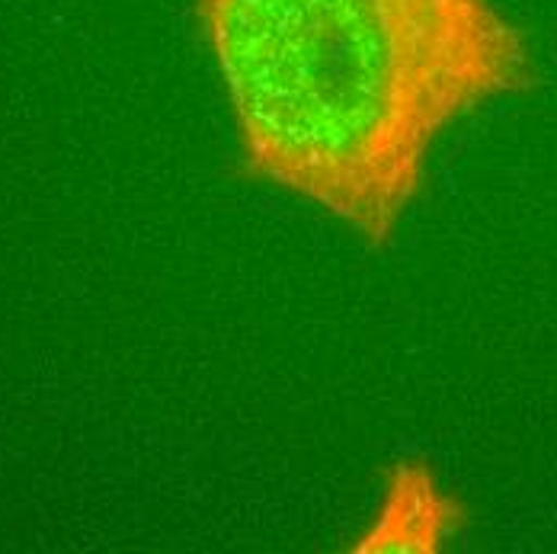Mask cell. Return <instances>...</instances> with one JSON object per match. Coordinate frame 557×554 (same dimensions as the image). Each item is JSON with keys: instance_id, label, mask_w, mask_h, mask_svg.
<instances>
[{"instance_id": "6da1fadb", "label": "cell", "mask_w": 557, "mask_h": 554, "mask_svg": "<svg viewBox=\"0 0 557 554\" xmlns=\"http://www.w3.org/2000/svg\"><path fill=\"white\" fill-rule=\"evenodd\" d=\"M240 164L388 244L455 122L539 67L494 0H196Z\"/></svg>"}, {"instance_id": "7a4b0ae2", "label": "cell", "mask_w": 557, "mask_h": 554, "mask_svg": "<svg viewBox=\"0 0 557 554\" xmlns=\"http://www.w3.org/2000/svg\"><path fill=\"white\" fill-rule=\"evenodd\" d=\"M465 513L423 465H400L362 552H436L455 535Z\"/></svg>"}]
</instances>
